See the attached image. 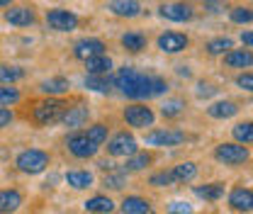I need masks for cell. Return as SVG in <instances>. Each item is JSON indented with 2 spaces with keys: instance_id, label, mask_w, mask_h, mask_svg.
<instances>
[{
  "instance_id": "1",
  "label": "cell",
  "mask_w": 253,
  "mask_h": 214,
  "mask_svg": "<svg viewBox=\"0 0 253 214\" xmlns=\"http://www.w3.org/2000/svg\"><path fill=\"white\" fill-rule=\"evenodd\" d=\"M112 83L125 92L126 97H131V100H144V97L149 100V97H154V90H151L154 78H151V76L139 73V71H136V68H131V66L120 68V71L112 76Z\"/></svg>"
},
{
  "instance_id": "2",
  "label": "cell",
  "mask_w": 253,
  "mask_h": 214,
  "mask_svg": "<svg viewBox=\"0 0 253 214\" xmlns=\"http://www.w3.org/2000/svg\"><path fill=\"white\" fill-rule=\"evenodd\" d=\"M49 166V153L39 151V149H27L17 156V168L22 173H30V175H37L42 171H46Z\"/></svg>"
},
{
  "instance_id": "3",
  "label": "cell",
  "mask_w": 253,
  "mask_h": 214,
  "mask_svg": "<svg viewBox=\"0 0 253 214\" xmlns=\"http://www.w3.org/2000/svg\"><path fill=\"white\" fill-rule=\"evenodd\" d=\"M214 158L226 166H241L249 161V149L241 144H219L214 149Z\"/></svg>"
},
{
  "instance_id": "4",
  "label": "cell",
  "mask_w": 253,
  "mask_h": 214,
  "mask_svg": "<svg viewBox=\"0 0 253 214\" xmlns=\"http://www.w3.org/2000/svg\"><path fill=\"white\" fill-rule=\"evenodd\" d=\"M63 112H66V105L61 100H46L34 107V120L39 124H54L63 117Z\"/></svg>"
},
{
  "instance_id": "5",
  "label": "cell",
  "mask_w": 253,
  "mask_h": 214,
  "mask_svg": "<svg viewBox=\"0 0 253 214\" xmlns=\"http://www.w3.org/2000/svg\"><path fill=\"white\" fill-rule=\"evenodd\" d=\"M66 146L68 151L73 153L76 158H93L100 146H95L93 141L85 136V131H73L68 139H66Z\"/></svg>"
},
{
  "instance_id": "6",
  "label": "cell",
  "mask_w": 253,
  "mask_h": 214,
  "mask_svg": "<svg viewBox=\"0 0 253 214\" xmlns=\"http://www.w3.org/2000/svg\"><path fill=\"white\" fill-rule=\"evenodd\" d=\"M125 120H126V124L134 127V129H146V127H154L156 115H154L151 107H146V105H129L125 110Z\"/></svg>"
},
{
  "instance_id": "7",
  "label": "cell",
  "mask_w": 253,
  "mask_h": 214,
  "mask_svg": "<svg viewBox=\"0 0 253 214\" xmlns=\"http://www.w3.org/2000/svg\"><path fill=\"white\" fill-rule=\"evenodd\" d=\"M185 141V131L180 129H154L146 134L149 146H178Z\"/></svg>"
},
{
  "instance_id": "8",
  "label": "cell",
  "mask_w": 253,
  "mask_h": 214,
  "mask_svg": "<svg viewBox=\"0 0 253 214\" xmlns=\"http://www.w3.org/2000/svg\"><path fill=\"white\" fill-rule=\"evenodd\" d=\"M46 25L56 32H73L78 27V15L68 10H49L46 12Z\"/></svg>"
},
{
  "instance_id": "9",
  "label": "cell",
  "mask_w": 253,
  "mask_h": 214,
  "mask_svg": "<svg viewBox=\"0 0 253 214\" xmlns=\"http://www.w3.org/2000/svg\"><path fill=\"white\" fill-rule=\"evenodd\" d=\"M107 153L110 156H131V153H136V139L131 136V134H126V131H120V134H115L110 141H107Z\"/></svg>"
},
{
  "instance_id": "10",
  "label": "cell",
  "mask_w": 253,
  "mask_h": 214,
  "mask_svg": "<svg viewBox=\"0 0 253 214\" xmlns=\"http://www.w3.org/2000/svg\"><path fill=\"white\" fill-rule=\"evenodd\" d=\"M195 15V10L188 2H166L161 5V17L170 20V22H190Z\"/></svg>"
},
{
  "instance_id": "11",
  "label": "cell",
  "mask_w": 253,
  "mask_h": 214,
  "mask_svg": "<svg viewBox=\"0 0 253 214\" xmlns=\"http://www.w3.org/2000/svg\"><path fill=\"white\" fill-rule=\"evenodd\" d=\"M188 46V37L180 32H166L158 37V49L163 54H180Z\"/></svg>"
},
{
  "instance_id": "12",
  "label": "cell",
  "mask_w": 253,
  "mask_h": 214,
  "mask_svg": "<svg viewBox=\"0 0 253 214\" xmlns=\"http://www.w3.org/2000/svg\"><path fill=\"white\" fill-rule=\"evenodd\" d=\"M97 54H105V44H102L100 39H93V37L81 39V42H76V46H73V56L81 59V61L93 59V56H97Z\"/></svg>"
},
{
  "instance_id": "13",
  "label": "cell",
  "mask_w": 253,
  "mask_h": 214,
  "mask_svg": "<svg viewBox=\"0 0 253 214\" xmlns=\"http://www.w3.org/2000/svg\"><path fill=\"white\" fill-rule=\"evenodd\" d=\"M229 205L239 212H251L253 210V192L249 187H234L229 195Z\"/></svg>"
},
{
  "instance_id": "14",
  "label": "cell",
  "mask_w": 253,
  "mask_h": 214,
  "mask_svg": "<svg viewBox=\"0 0 253 214\" xmlns=\"http://www.w3.org/2000/svg\"><path fill=\"white\" fill-rule=\"evenodd\" d=\"M88 117H90L88 107L78 105V107H66V112H63L61 122L66 124V127H71V129H78V127H83V124L88 122Z\"/></svg>"
},
{
  "instance_id": "15",
  "label": "cell",
  "mask_w": 253,
  "mask_h": 214,
  "mask_svg": "<svg viewBox=\"0 0 253 214\" xmlns=\"http://www.w3.org/2000/svg\"><path fill=\"white\" fill-rule=\"evenodd\" d=\"M5 20L15 27H30V25H34V12L30 7H10L5 12Z\"/></svg>"
},
{
  "instance_id": "16",
  "label": "cell",
  "mask_w": 253,
  "mask_h": 214,
  "mask_svg": "<svg viewBox=\"0 0 253 214\" xmlns=\"http://www.w3.org/2000/svg\"><path fill=\"white\" fill-rule=\"evenodd\" d=\"M251 61H253V56L249 49H229V51L224 54V63H226L229 68H249Z\"/></svg>"
},
{
  "instance_id": "17",
  "label": "cell",
  "mask_w": 253,
  "mask_h": 214,
  "mask_svg": "<svg viewBox=\"0 0 253 214\" xmlns=\"http://www.w3.org/2000/svg\"><path fill=\"white\" fill-rule=\"evenodd\" d=\"M110 10L117 17H136L141 12L139 0H110Z\"/></svg>"
},
{
  "instance_id": "18",
  "label": "cell",
  "mask_w": 253,
  "mask_h": 214,
  "mask_svg": "<svg viewBox=\"0 0 253 214\" xmlns=\"http://www.w3.org/2000/svg\"><path fill=\"white\" fill-rule=\"evenodd\" d=\"M22 195L17 190H0V214H12L20 210Z\"/></svg>"
},
{
  "instance_id": "19",
  "label": "cell",
  "mask_w": 253,
  "mask_h": 214,
  "mask_svg": "<svg viewBox=\"0 0 253 214\" xmlns=\"http://www.w3.org/2000/svg\"><path fill=\"white\" fill-rule=\"evenodd\" d=\"M236 112H239V105L231 102V100H221V102H214V105L207 107V115L214 117V120H229V117H234Z\"/></svg>"
},
{
  "instance_id": "20",
  "label": "cell",
  "mask_w": 253,
  "mask_h": 214,
  "mask_svg": "<svg viewBox=\"0 0 253 214\" xmlns=\"http://www.w3.org/2000/svg\"><path fill=\"white\" fill-rule=\"evenodd\" d=\"M85 68H88V73H93V76H107V73L112 71V59H110L107 54H97L93 59H85Z\"/></svg>"
},
{
  "instance_id": "21",
  "label": "cell",
  "mask_w": 253,
  "mask_h": 214,
  "mask_svg": "<svg viewBox=\"0 0 253 214\" xmlns=\"http://www.w3.org/2000/svg\"><path fill=\"white\" fill-rule=\"evenodd\" d=\"M85 212L90 214H112L115 212V202L105 195H97V197H90L85 202Z\"/></svg>"
},
{
  "instance_id": "22",
  "label": "cell",
  "mask_w": 253,
  "mask_h": 214,
  "mask_svg": "<svg viewBox=\"0 0 253 214\" xmlns=\"http://www.w3.org/2000/svg\"><path fill=\"white\" fill-rule=\"evenodd\" d=\"M122 214H151V205L144 197L131 195V197H125L122 202Z\"/></svg>"
},
{
  "instance_id": "23",
  "label": "cell",
  "mask_w": 253,
  "mask_h": 214,
  "mask_svg": "<svg viewBox=\"0 0 253 214\" xmlns=\"http://www.w3.org/2000/svg\"><path fill=\"white\" fill-rule=\"evenodd\" d=\"M66 183L71 187H76V190H85V187L93 185V173H88V171H68L66 173Z\"/></svg>"
},
{
  "instance_id": "24",
  "label": "cell",
  "mask_w": 253,
  "mask_h": 214,
  "mask_svg": "<svg viewBox=\"0 0 253 214\" xmlns=\"http://www.w3.org/2000/svg\"><path fill=\"white\" fill-rule=\"evenodd\" d=\"M151 163V156L149 153H131V156H126L125 166H122V171L125 173H136V171H144L146 166Z\"/></svg>"
},
{
  "instance_id": "25",
  "label": "cell",
  "mask_w": 253,
  "mask_h": 214,
  "mask_svg": "<svg viewBox=\"0 0 253 214\" xmlns=\"http://www.w3.org/2000/svg\"><path fill=\"white\" fill-rule=\"evenodd\" d=\"M102 185L110 187V190H122L126 185V173L122 168H110L105 173V178H102Z\"/></svg>"
},
{
  "instance_id": "26",
  "label": "cell",
  "mask_w": 253,
  "mask_h": 214,
  "mask_svg": "<svg viewBox=\"0 0 253 214\" xmlns=\"http://www.w3.org/2000/svg\"><path fill=\"white\" fill-rule=\"evenodd\" d=\"M173 175H175V183H190V180H195V175H197V166H195L192 161L178 163V166L173 168Z\"/></svg>"
},
{
  "instance_id": "27",
  "label": "cell",
  "mask_w": 253,
  "mask_h": 214,
  "mask_svg": "<svg viewBox=\"0 0 253 214\" xmlns=\"http://www.w3.org/2000/svg\"><path fill=\"white\" fill-rule=\"evenodd\" d=\"M122 46L126 51H141V49H146V37L141 32H126L122 34Z\"/></svg>"
},
{
  "instance_id": "28",
  "label": "cell",
  "mask_w": 253,
  "mask_h": 214,
  "mask_svg": "<svg viewBox=\"0 0 253 214\" xmlns=\"http://www.w3.org/2000/svg\"><path fill=\"white\" fill-rule=\"evenodd\" d=\"M195 195L202 197V200H210V202H217L224 197V185L221 183H210L205 187H195Z\"/></svg>"
},
{
  "instance_id": "29",
  "label": "cell",
  "mask_w": 253,
  "mask_h": 214,
  "mask_svg": "<svg viewBox=\"0 0 253 214\" xmlns=\"http://www.w3.org/2000/svg\"><path fill=\"white\" fill-rule=\"evenodd\" d=\"M110 86H112V78H107V76H93V73L85 76V88L88 90L110 92Z\"/></svg>"
},
{
  "instance_id": "30",
  "label": "cell",
  "mask_w": 253,
  "mask_h": 214,
  "mask_svg": "<svg viewBox=\"0 0 253 214\" xmlns=\"http://www.w3.org/2000/svg\"><path fill=\"white\" fill-rule=\"evenodd\" d=\"M229 49H234V42L229 37H217V39L207 42V54H212V56H224Z\"/></svg>"
},
{
  "instance_id": "31",
  "label": "cell",
  "mask_w": 253,
  "mask_h": 214,
  "mask_svg": "<svg viewBox=\"0 0 253 214\" xmlns=\"http://www.w3.org/2000/svg\"><path fill=\"white\" fill-rule=\"evenodd\" d=\"M71 88L68 86V81L66 78H49V81H44L42 83V92H46V95H61Z\"/></svg>"
},
{
  "instance_id": "32",
  "label": "cell",
  "mask_w": 253,
  "mask_h": 214,
  "mask_svg": "<svg viewBox=\"0 0 253 214\" xmlns=\"http://www.w3.org/2000/svg\"><path fill=\"white\" fill-rule=\"evenodd\" d=\"M183 110H185V102L180 97H173V100H166V105L161 107V115L163 117H178V115H183Z\"/></svg>"
},
{
  "instance_id": "33",
  "label": "cell",
  "mask_w": 253,
  "mask_h": 214,
  "mask_svg": "<svg viewBox=\"0 0 253 214\" xmlns=\"http://www.w3.org/2000/svg\"><path fill=\"white\" fill-rule=\"evenodd\" d=\"M234 139H236V141H241L244 146H249V144L253 141V127H251V122L236 124V127H234Z\"/></svg>"
},
{
  "instance_id": "34",
  "label": "cell",
  "mask_w": 253,
  "mask_h": 214,
  "mask_svg": "<svg viewBox=\"0 0 253 214\" xmlns=\"http://www.w3.org/2000/svg\"><path fill=\"white\" fill-rule=\"evenodd\" d=\"M85 136L93 141L95 146H102V144L107 141V127H105V124H93V127H88Z\"/></svg>"
},
{
  "instance_id": "35",
  "label": "cell",
  "mask_w": 253,
  "mask_h": 214,
  "mask_svg": "<svg viewBox=\"0 0 253 214\" xmlns=\"http://www.w3.org/2000/svg\"><path fill=\"white\" fill-rule=\"evenodd\" d=\"M25 78V71L17 68V66H0V83H15Z\"/></svg>"
},
{
  "instance_id": "36",
  "label": "cell",
  "mask_w": 253,
  "mask_h": 214,
  "mask_svg": "<svg viewBox=\"0 0 253 214\" xmlns=\"http://www.w3.org/2000/svg\"><path fill=\"white\" fill-rule=\"evenodd\" d=\"M229 17H231V22H236V25H251L253 12H251V7H234V10L229 12Z\"/></svg>"
},
{
  "instance_id": "37",
  "label": "cell",
  "mask_w": 253,
  "mask_h": 214,
  "mask_svg": "<svg viewBox=\"0 0 253 214\" xmlns=\"http://www.w3.org/2000/svg\"><path fill=\"white\" fill-rule=\"evenodd\" d=\"M17 100H20V90H17V88H12V86L0 88V107H10V105H15Z\"/></svg>"
},
{
  "instance_id": "38",
  "label": "cell",
  "mask_w": 253,
  "mask_h": 214,
  "mask_svg": "<svg viewBox=\"0 0 253 214\" xmlns=\"http://www.w3.org/2000/svg\"><path fill=\"white\" fill-rule=\"evenodd\" d=\"M149 183L154 185V187H168V185L175 183V175H173V171H161V173H154V175H151Z\"/></svg>"
},
{
  "instance_id": "39",
  "label": "cell",
  "mask_w": 253,
  "mask_h": 214,
  "mask_svg": "<svg viewBox=\"0 0 253 214\" xmlns=\"http://www.w3.org/2000/svg\"><path fill=\"white\" fill-rule=\"evenodd\" d=\"M168 212L170 214H192V207H190L188 202L175 200V202H170V205H168Z\"/></svg>"
},
{
  "instance_id": "40",
  "label": "cell",
  "mask_w": 253,
  "mask_h": 214,
  "mask_svg": "<svg viewBox=\"0 0 253 214\" xmlns=\"http://www.w3.org/2000/svg\"><path fill=\"white\" fill-rule=\"evenodd\" d=\"M212 95H217V88L212 83H200L197 86V97H212Z\"/></svg>"
},
{
  "instance_id": "41",
  "label": "cell",
  "mask_w": 253,
  "mask_h": 214,
  "mask_svg": "<svg viewBox=\"0 0 253 214\" xmlns=\"http://www.w3.org/2000/svg\"><path fill=\"white\" fill-rule=\"evenodd\" d=\"M12 120H15L12 110H10V107H0V129L10 127V122H12Z\"/></svg>"
},
{
  "instance_id": "42",
  "label": "cell",
  "mask_w": 253,
  "mask_h": 214,
  "mask_svg": "<svg viewBox=\"0 0 253 214\" xmlns=\"http://www.w3.org/2000/svg\"><path fill=\"white\" fill-rule=\"evenodd\" d=\"M236 86L244 88V90H253V76L251 73H241V76L236 78Z\"/></svg>"
},
{
  "instance_id": "43",
  "label": "cell",
  "mask_w": 253,
  "mask_h": 214,
  "mask_svg": "<svg viewBox=\"0 0 253 214\" xmlns=\"http://www.w3.org/2000/svg\"><path fill=\"white\" fill-rule=\"evenodd\" d=\"M151 90H154V97H156V95H163V92L168 90V83H166L163 78H154V83H151Z\"/></svg>"
},
{
  "instance_id": "44",
  "label": "cell",
  "mask_w": 253,
  "mask_h": 214,
  "mask_svg": "<svg viewBox=\"0 0 253 214\" xmlns=\"http://www.w3.org/2000/svg\"><path fill=\"white\" fill-rule=\"evenodd\" d=\"M241 42L246 44V49H251V44H253V34H251V32H244V34H241Z\"/></svg>"
},
{
  "instance_id": "45",
  "label": "cell",
  "mask_w": 253,
  "mask_h": 214,
  "mask_svg": "<svg viewBox=\"0 0 253 214\" xmlns=\"http://www.w3.org/2000/svg\"><path fill=\"white\" fill-rule=\"evenodd\" d=\"M178 76H183V78H190V68H188V66H178Z\"/></svg>"
},
{
  "instance_id": "46",
  "label": "cell",
  "mask_w": 253,
  "mask_h": 214,
  "mask_svg": "<svg viewBox=\"0 0 253 214\" xmlns=\"http://www.w3.org/2000/svg\"><path fill=\"white\" fill-rule=\"evenodd\" d=\"M12 0H0V7H5V5H10Z\"/></svg>"
},
{
  "instance_id": "47",
  "label": "cell",
  "mask_w": 253,
  "mask_h": 214,
  "mask_svg": "<svg viewBox=\"0 0 253 214\" xmlns=\"http://www.w3.org/2000/svg\"><path fill=\"white\" fill-rule=\"evenodd\" d=\"M205 2H217V0H205Z\"/></svg>"
}]
</instances>
